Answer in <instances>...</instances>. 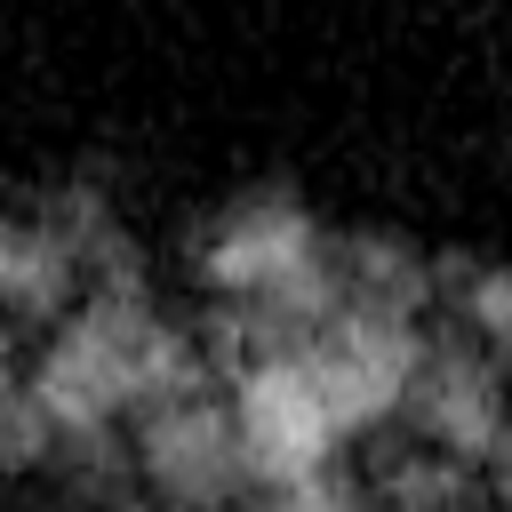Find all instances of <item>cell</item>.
<instances>
[{"instance_id": "1", "label": "cell", "mask_w": 512, "mask_h": 512, "mask_svg": "<svg viewBox=\"0 0 512 512\" xmlns=\"http://www.w3.org/2000/svg\"><path fill=\"white\" fill-rule=\"evenodd\" d=\"M136 472L152 480V496L168 512H232L256 488L248 472V440H240V416H232V392H200V400H168V408H144L136 416Z\"/></svg>"}, {"instance_id": "2", "label": "cell", "mask_w": 512, "mask_h": 512, "mask_svg": "<svg viewBox=\"0 0 512 512\" xmlns=\"http://www.w3.org/2000/svg\"><path fill=\"white\" fill-rule=\"evenodd\" d=\"M504 416H512L504 360L488 344H472L464 328H424V352H416L408 392H400V424L416 432V448L456 456V464H480L496 448Z\"/></svg>"}, {"instance_id": "3", "label": "cell", "mask_w": 512, "mask_h": 512, "mask_svg": "<svg viewBox=\"0 0 512 512\" xmlns=\"http://www.w3.org/2000/svg\"><path fill=\"white\" fill-rule=\"evenodd\" d=\"M320 240H328V224L304 200H288V192H240L200 232V280L216 296H264L288 272H304L320 256Z\"/></svg>"}, {"instance_id": "4", "label": "cell", "mask_w": 512, "mask_h": 512, "mask_svg": "<svg viewBox=\"0 0 512 512\" xmlns=\"http://www.w3.org/2000/svg\"><path fill=\"white\" fill-rule=\"evenodd\" d=\"M232 416H240V440H248V472L256 488H280V480H304L336 456V424L328 408L312 400V384L296 376V360H256L232 376Z\"/></svg>"}, {"instance_id": "5", "label": "cell", "mask_w": 512, "mask_h": 512, "mask_svg": "<svg viewBox=\"0 0 512 512\" xmlns=\"http://www.w3.org/2000/svg\"><path fill=\"white\" fill-rule=\"evenodd\" d=\"M80 296H88V280H80L72 240L40 208L0 216V312L8 320H32V328H56Z\"/></svg>"}, {"instance_id": "6", "label": "cell", "mask_w": 512, "mask_h": 512, "mask_svg": "<svg viewBox=\"0 0 512 512\" xmlns=\"http://www.w3.org/2000/svg\"><path fill=\"white\" fill-rule=\"evenodd\" d=\"M432 304H448V320L488 344L496 360L512 352V272L504 264H432Z\"/></svg>"}, {"instance_id": "7", "label": "cell", "mask_w": 512, "mask_h": 512, "mask_svg": "<svg viewBox=\"0 0 512 512\" xmlns=\"http://www.w3.org/2000/svg\"><path fill=\"white\" fill-rule=\"evenodd\" d=\"M480 472H488V496L512 512V416H504V432H496V448L480 456Z\"/></svg>"}, {"instance_id": "8", "label": "cell", "mask_w": 512, "mask_h": 512, "mask_svg": "<svg viewBox=\"0 0 512 512\" xmlns=\"http://www.w3.org/2000/svg\"><path fill=\"white\" fill-rule=\"evenodd\" d=\"M24 392V376H16V328H8V312H0V408Z\"/></svg>"}]
</instances>
